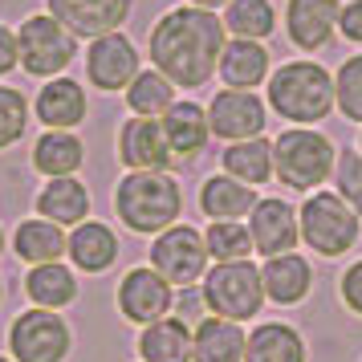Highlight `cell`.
I'll use <instances>...</instances> for the list:
<instances>
[{
	"mask_svg": "<svg viewBox=\"0 0 362 362\" xmlns=\"http://www.w3.org/2000/svg\"><path fill=\"white\" fill-rule=\"evenodd\" d=\"M118 155L127 167H139V171H167L171 167V143H167L163 122L131 118L118 134Z\"/></svg>",
	"mask_w": 362,
	"mask_h": 362,
	"instance_id": "5bb4252c",
	"label": "cell"
},
{
	"mask_svg": "<svg viewBox=\"0 0 362 362\" xmlns=\"http://www.w3.org/2000/svg\"><path fill=\"white\" fill-rule=\"evenodd\" d=\"M342 297H346V305H350V310L362 313V261L342 277Z\"/></svg>",
	"mask_w": 362,
	"mask_h": 362,
	"instance_id": "8d00e7d4",
	"label": "cell"
},
{
	"mask_svg": "<svg viewBox=\"0 0 362 362\" xmlns=\"http://www.w3.org/2000/svg\"><path fill=\"white\" fill-rule=\"evenodd\" d=\"M204 245H208V257L216 261H245L248 248H252V232L245 224H232V220H216L208 236H204Z\"/></svg>",
	"mask_w": 362,
	"mask_h": 362,
	"instance_id": "d6a6232c",
	"label": "cell"
},
{
	"mask_svg": "<svg viewBox=\"0 0 362 362\" xmlns=\"http://www.w3.org/2000/svg\"><path fill=\"white\" fill-rule=\"evenodd\" d=\"M86 74L98 90H122L127 82L139 78V53L122 33L94 37V45L86 53Z\"/></svg>",
	"mask_w": 362,
	"mask_h": 362,
	"instance_id": "7c38bea8",
	"label": "cell"
},
{
	"mask_svg": "<svg viewBox=\"0 0 362 362\" xmlns=\"http://www.w3.org/2000/svg\"><path fill=\"white\" fill-rule=\"evenodd\" d=\"M334 102L350 122H362V57H350L334 82Z\"/></svg>",
	"mask_w": 362,
	"mask_h": 362,
	"instance_id": "836d02e7",
	"label": "cell"
},
{
	"mask_svg": "<svg viewBox=\"0 0 362 362\" xmlns=\"http://www.w3.org/2000/svg\"><path fill=\"white\" fill-rule=\"evenodd\" d=\"M8 346L21 362H62L69 350V329L66 322L49 310H29L21 313L8 329Z\"/></svg>",
	"mask_w": 362,
	"mask_h": 362,
	"instance_id": "9c48e42d",
	"label": "cell"
},
{
	"mask_svg": "<svg viewBox=\"0 0 362 362\" xmlns=\"http://www.w3.org/2000/svg\"><path fill=\"white\" fill-rule=\"evenodd\" d=\"M25 293L33 297L37 305H45V310H62V305H69L78 297V281H74V273L66 264H57V261L37 264L29 273V281H25Z\"/></svg>",
	"mask_w": 362,
	"mask_h": 362,
	"instance_id": "f546056e",
	"label": "cell"
},
{
	"mask_svg": "<svg viewBox=\"0 0 362 362\" xmlns=\"http://www.w3.org/2000/svg\"><path fill=\"white\" fill-rule=\"evenodd\" d=\"M17 45H21V66L29 74H62L74 62V37L53 17H29L21 25Z\"/></svg>",
	"mask_w": 362,
	"mask_h": 362,
	"instance_id": "ba28073f",
	"label": "cell"
},
{
	"mask_svg": "<svg viewBox=\"0 0 362 362\" xmlns=\"http://www.w3.org/2000/svg\"><path fill=\"white\" fill-rule=\"evenodd\" d=\"M338 0H289L285 8V25L301 49H322L338 25Z\"/></svg>",
	"mask_w": 362,
	"mask_h": 362,
	"instance_id": "2e32d148",
	"label": "cell"
},
{
	"mask_svg": "<svg viewBox=\"0 0 362 362\" xmlns=\"http://www.w3.org/2000/svg\"><path fill=\"white\" fill-rule=\"evenodd\" d=\"M180 187L163 171H134L118 183L115 208L134 232H167L180 216Z\"/></svg>",
	"mask_w": 362,
	"mask_h": 362,
	"instance_id": "7a4b0ae2",
	"label": "cell"
},
{
	"mask_svg": "<svg viewBox=\"0 0 362 362\" xmlns=\"http://www.w3.org/2000/svg\"><path fill=\"white\" fill-rule=\"evenodd\" d=\"M118 305L122 313L131 317V322H163L167 310L175 305V293H171V285H167L155 269H131L122 285H118Z\"/></svg>",
	"mask_w": 362,
	"mask_h": 362,
	"instance_id": "30bf717a",
	"label": "cell"
},
{
	"mask_svg": "<svg viewBox=\"0 0 362 362\" xmlns=\"http://www.w3.org/2000/svg\"><path fill=\"white\" fill-rule=\"evenodd\" d=\"M334 175H338V192H342V196L354 204V212L362 216V155L342 151L338 163H334Z\"/></svg>",
	"mask_w": 362,
	"mask_h": 362,
	"instance_id": "d590c367",
	"label": "cell"
},
{
	"mask_svg": "<svg viewBox=\"0 0 362 362\" xmlns=\"http://www.w3.org/2000/svg\"><path fill=\"white\" fill-rule=\"evenodd\" d=\"M248 232L257 252L281 257V252H293L297 245V216L285 199H257L248 212Z\"/></svg>",
	"mask_w": 362,
	"mask_h": 362,
	"instance_id": "9a60e30c",
	"label": "cell"
},
{
	"mask_svg": "<svg viewBox=\"0 0 362 362\" xmlns=\"http://www.w3.org/2000/svg\"><path fill=\"white\" fill-rule=\"evenodd\" d=\"M220 49H224V25L196 4L171 8L151 33V62L175 86H204L220 66Z\"/></svg>",
	"mask_w": 362,
	"mask_h": 362,
	"instance_id": "6da1fadb",
	"label": "cell"
},
{
	"mask_svg": "<svg viewBox=\"0 0 362 362\" xmlns=\"http://www.w3.org/2000/svg\"><path fill=\"white\" fill-rule=\"evenodd\" d=\"M13 248H17L21 261H29V264H53L69 248V240L49 220H25L17 228V236H13Z\"/></svg>",
	"mask_w": 362,
	"mask_h": 362,
	"instance_id": "4316f807",
	"label": "cell"
},
{
	"mask_svg": "<svg viewBox=\"0 0 362 362\" xmlns=\"http://www.w3.org/2000/svg\"><path fill=\"white\" fill-rule=\"evenodd\" d=\"M245 362H305V346L297 338V329L281 326V322H264L248 338Z\"/></svg>",
	"mask_w": 362,
	"mask_h": 362,
	"instance_id": "44dd1931",
	"label": "cell"
},
{
	"mask_svg": "<svg viewBox=\"0 0 362 362\" xmlns=\"http://www.w3.org/2000/svg\"><path fill=\"white\" fill-rule=\"evenodd\" d=\"M192 4H196V8H216V4H224V0H192ZM232 4V0H228Z\"/></svg>",
	"mask_w": 362,
	"mask_h": 362,
	"instance_id": "ab89813d",
	"label": "cell"
},
{
	"mask_svg": "<svg viewBox=\"0 0 362 362\" xmlns=\"http://www.w3.org/2000/svg\"><path fill=\"white\" fill-rule=\"evenodd\" d=\"M220 74H224V82L232 90H252V86L264 82V74H269V53L264 45L257 41H245V37H236L228 41L224 49H220Z\"/></svg>",
	"mask_w": 362,
	"mask_h": 362,
	"instance_id": "ac0fdd59",
	"label": "cell"
},
{
	"mask_svg": "<svg viewBox=\"0 0 362 362\" xmlns=\"http://www.w3.org/2000/svg\"><path fill=\"white\" fill-rule=\"evenodd\" d=\"M37 208H41V216L53 220V224H82L86 212H90V192H86L74 175H62V180H53L49 187L41 192Z\"/></svg>",
	"mask_w": 362,
	"mask_h": 362,
	"instance_id": "d4e9b609",
	"label": "cell"
},
{
	"mask_svg": "<svg viewBox=\"0 0 362 362\" xmlns=\"http://www.w3.org/2000/svg\"><path fill=\"white\" fill-rule=\"evenodd\" d=\"M245 329L228 317H204L192 338V358L196 362H245Z\"/></svg>",
	"mask_w": 362,
	"mask_h": 362,
	"instance_id": "e0dca14e",
	"label": "cell"
},
{
	"mask_svg": "<svg viewBox=\"0 0 362 362\" xmlns=\"http://www.w3.org/2000/svg\"><path fill=\"white\" fill-rule=\"evenodd\" d=\"M224 171H228L232 180L240 183H264L269 175H273V143L269 139H245V143H232L228 151H224Z\"/></svg>",
	"mask_w": 362,
	"mask_h": 362,
	"instance_id": "83f0119b",
	"label": "cell"
},
{
	"mask_svg": "<svg viewBox=\"0 0 362 362\" xmlns=\"http://www.w3.org/2000/svg\"><path fill=\"white\" fill-rule=\"evenodd\" d=\"M228 29L245 41H261L273 33V4L269 0H232L228 4Z\"/></svg>",
	"mask_w": 362,
	"mask_h": 362,
	"instance_id": "1f68e13d",
	"label": "cell"
},
{
	"mask_svg": "<svg viewBox=\"0 0 362 362\" xmlns=\"http://www.w3.org/2000/svg\"><path fill=\"white\" fill-rule=\"evenodd\" d=\"M261 301H264V281H261V273H257V264L224 261L204 277V305H208L216 317L248 322V317H257Z\"/></svg>",
	"mask_w": 362,
	"mask_h": 362,
	"instance_id": "5b68a950",
	"label": "cell"
},
{
	"mask_svg": "<svg viewBox=\"0 0 362 362\" xmlns=\"http://www.w3.org/2000/svg\"><path fill=\"white\" fill-rule=\"evenodd\" d=\"M33 167L45 171V175H53V180L74 175L82 167V143H78V134H69V131L41 134L37 147H33Z\"/></svg>",
	"mask_w": 362,
	"mask_h": 362,
	"instance_id": "f1b7e54d",
	"label": "cell"
},
{
	"mask_svg": "<svg viewBox=\"0 0 362 362\" xmlns=\"http://www.w3.org/2000/svg\"><path fill=\"white\" fill-rule=\"evenodd\" d=\"M257 192H248V183L232 180V175H212L199 192V208L212 216V220H236V216L252 212Z\"/></svg>",
	"mask_w": 362,
	"mask_h": 362,
	"instance_id": "484cf974",
	"label": "cell"
},
{
	"mask_svg": "<svg viewBox=\"0 0 362 362\" xmlns=\"http://www.w3.org/2000/svg\"><path fill=\"white\" fill-rule=\"evenodd\" d=\"M301 236L313 252L342 257L346 248H354V240H358V224H354V212L346 208L342 196L322 192V196H310L305 208H301Z\"/></svg>",
	"mask_w": 362,
	"mask_h": 362,
	"instance_id": "8992f818",
	"label": "cell"
},
{
	"mask_svg": "<svg viewBox=\"0 0 362 362\" xmlns=\"http://www.w3.org/2000/svg\"><path fill=\"white\" fill-rule=\"evenodd\" d=\"M131 0H49L53 21H62L69 33L106 37L127 21Z\"/></svg>",
	"mask_w": 362,
	"mask_h": 362,
	"instance_id": "4fadbf2b",
	"label": "cell"
},
{
	"mask_svg": "<svg viewBox=\"0 0 362 362\" xmlns=\"http://www.w3.org/2000/svg\"><path fill=\"white\" fill-rule=\"evenodd\" d=\"M139 354L147 362H192V329L183 317L151 322L139 338Z\"/></svg>",
	"mask_w": 362,
	"mask_h": 362,
	"instance_id": "d6986e66",
	"label": "cell"
},
{
	"mask_svg": "<svg viewBox=\"0 0 362 362\" xmlns=\"http://www.w3.org/2000/svg\"><path fill=\"white\" fill-rule=\"evenodd\" d=\"M208 127L232 143L257 139L264 131V106L248 90H220L212 98V110H208Z\"/></svg>",
	"mask_w": 362,
	"mask_h": 362,
	"instance_id": "8fae6325",
	"label": "cell"
},
{
	"mask_svg": "<svg viewBox=\"0 0 362 362\" xmlns=\"http://www.w3.org/2000/svg\"><path fill=\"white\" fill-rule=\"evenodd\" d=\"M163 131H167V143H171V155H199L212 127H208V115L196 102H175L163 118Z\"/></svg>",
	"mask_w": 362,
	"mask_h": 362,
	"instance_id": "603a6c76",
	"label": "cell"
},
{
	"mask_svg": "<svg viewBox=\"0 0 362 362\" xmlns=\"http://www.w3.org/2000/svg\"><path fill=\"white\" fill-rule=\"evenodd\" d=\"M69 257H74V264L78 269H86V273H102V269H110L118 257V240L115 232L106 228V224H78L74 228V236H69Z\"/></svg>",
	"mask_w": 362,
	"mask_h": 362,
	"instance_id": "cb8c5ba5",
	"label": "cell"
},
{
	"mask_svg": "<svg viewBox=\"0 0 362 362\" xmlns=\"http://www.w3.org/2000/svg\"><path fill=\"white\" fill-rule=\"evenodd\" d=\"M261 281H264V293L277 305H293V301H301L310 293V264L301 257H293V252H281V257H273L264 264Z\"/></svg>",
	"mask_w": 362,
	"mask_h": 362,
	"instance_id": "7402d4cb",
	"label": "cell"
},
{
	"mask_svg": "<svg viewBox=\"0 0 362 362\" xmlns=\"http://www.w3.org/2000/svg\"><path fill=\"white\" fill-rule=\"evenodd\" d=\"M0 362H8V358H0Z\"/></svg>",
	"mask_w": 362,
	"mask_h": 362,
	"instance_id": "b9f144b4",
	"label": "cell"
},
{
	"mask_svg": "<svg viewBox=\"0 0 362 362\" xmlns=\"http://www.w3.org/2000/svg\"><path fill=\"white\" fill-rule=\"evenodd\" d=\"M269 102L289 122H322L334 106V82L317 62H289L273 74Z\"/></svg>",
	"mask_w": 362,
	"mask_h": 362,
	"instance_id": "3957f363",
	"label": "cell"
},
{
	"mask_svg": "<svg viewBox=\"0 0 362 362\" xmlns=\"http://www.w3.org/2000/svg\"><path fill=\"white\" fill-rule=\"evenodd\" d=\"M334 147H329L326 134L317 131H285L273 143V167H277V180L293 192H310L334 171Z\"/></svg>",
	"mask_w": 362,
	"mask_h": 362,
	"instance_id": "277c9868",
	"label": "cell"
},
{
	"mask_svg": "<svg viewBox=\"0 0 362 362\" xmlns=\"http://www.w3.org/2000/svg\"><path fill=\"white\" fill-rule=\"evenodd\" d=\"M21 62V45H17V37L8 33L4 25H0V74H8V69Z\"/></svg>",
	"mask_w": 362,
	"mask_h": 362,
	"instance_id": "74e56055",
	"label": "cell"
},
{
	"mask_svg": "<svg viewBox=\"0 0 362 362\" xmlns=\"http://www.w3.org/2000/svg\"><path fill=\"white\" fill-rule=\"evenodd\" d=\"M342 33L350 41H362V0H354V4L342 8Z\"/></svg>",
	"mask_w": 362,
	"mask_h": 362,
	"instance_id": "f35d334b",
	"label": "cell"
},
{
	"mask_svg": "<svg viewBox=\"0 0 362 362\" xmlns=\"http://www.w3.org/2000/svg\"><path fill=\"white\" fill-rule=\"evenodd\" d=\"M37 118L53 127V131H66L74 122H82L86 118V94L78 82H69V78H57L49 82L41 94H37Z\"/></svg>",
	"mask_w": 362,
	"mask_h": 362,
	"instance_id": "ffe728a7",
	"label": "cell"
},
{
	"mask_svg": "<svg viewBox=\"0 0 362 362\" xmlns=\"http://www.w3.org/2000/svg\"><path fill=\"white\" fill-rule=\"evenodd\" d=\"M0 252H4V232H0Z\"/></svg>",
	"mask_w": 362,
	"mask_h": 362,
	"instance_id": "60d3db41",
	"label": "cell"
},
{
	"mask_svg": "<svg viewBox=\"0 0 362 362\" xmlns=\"http://www.w3.org/2000/svg\"><path fill=\"white\" fill-rule=\"evenodd\" d=\"M151 269L167 281V285H192L204 277L208 269V245L196 228L175 224V228L159 232V240L151 245Z\"/></svg>",
	"mask_w": 362,
	"mask_h": 362,
	"instance_id": "52a82bcc",
	"label": "cell"
},
{
	"mask_svg": "<svg viewBox=\"0 0 362 362\" xmlns=\"http://www.w3.org/2000/svg\"><path fill=\"white\" fill-rule=\"evenodd\" d=\"M127 102H131V110L139 118H155V115H167L175 98H171V82H167L159 69H147V74H139L127 90Z\"/></svg>",
	"mask_w": 362,
	"mask_h": 362,
	"instance_id": "4dcf8cb0",
	"label": "cell"
},
{
	"mask_svg": "<svg viewBox=\"0 0 362 362\" xmlns=\"http://www.w3.org/2000/svg\"><path fill=\"white\" fill-rule=\"evenodd\" d=\"M25 118H29V102L21 90L0 86V151L13 147L21 134H25Z\"/></svg>",
	"mask_w": 362,
	"mask_h": 362,
	"instance_id": "e575fe53",
	"label": "cell"
}]
</instances>
